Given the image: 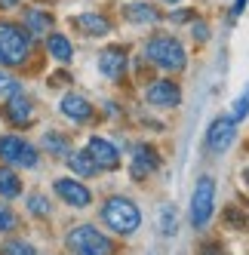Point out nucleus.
Listing matches in <instances>:
<instances>
[{"mask_svg": "<svg viewBox=\"0 0 249 255\" xmlns=\"http://www.w3.org/2000/svg\"><path fill=\"white\" fill-rule=\"evenodd\" d=\"M19 194H22V181H19V175H15L9 166H0V197L12 200V197H19Z\"/></svg>", "mask_w": 249, "mask_h": 255, "instance_id": "6ab92c4d", "label": "nucleus"}, {"mask_svg": "<svg viewBox=\"0 0 249 255\" xmlns=\"http://www.w3.org/2000/svg\"><path fill=\"white\" fill-rule=\"evenodd\" d=\"M46 49H49V56L56 59V62H71V56H74V46L68 43L65 34H49Z\"/></svg>", "mask_w": 249, "mask_h": 255, "instance_id": "a211bd4d", "label": "nucleus"}, {"mask_svg": "<svg viewBox=\"0 0 249 255\" xmlns=\"http://www.w3.org/2000/svg\"><path fill=\"white\" fill-rule=\"evenodd\" d=\"M212 209H216V181H212V175H200L191 197V225L203 228L212 218Z\"/></svg>", "mask_w": 249, "mask_h": 255, "instance_id": "39448f33", "label": "nucleus"}, {"mask_svg": "<svg viewBox=\"0 0 249 255\" xmlns=\"http://www.w3.org/2000/svg\"><path fill=\"white\" fill-rule=\"evenodd\" d=\"M3 120L12 123V126H19V129H25V126L34 123V105H31V99L22 93V89H19V93H12V96H6Z\"/></svg>", "mask_w": 249, "mask_h": 255, "instance_id": "6e6552de", "label": "nucleus"}, {"mask_svg": "<svg viewBox=\"0 0 249 255\" xmlns=\"http://www.w3.org/2000/svg\"><path fill=\"white\" fill-rule=\"evenodd\" d=\"M188 19H191V12H175L172 15V22H188Z\"/></svg>", "mask_w": 249, "mask_h": 255, "instance_id": "c756f323", "label": "nucleus"}, {"mask_svg": "<svg viewBox=\"0 0 249 255\" xmlns=\"http://www.w3.org/2000/svg\"><path fill=\"white\" fill-rule=\"evenodd\" d=\"M0 255H37V252H34V246L25 243V240H6L0 246Z\"/></svg>", "mask_w": 249, "mask_h": 255, "instance_id": "4be33fe9", "label": "nucleus"}, {"mask_svg": "<svg viewBox=\"0 0 249 255\" xmlns=\"http://www.w3.org/2000/svg\"><path fill=\"white\" fill-rule=\"evenodd\" d=\"M28 209H31L34 215H49V200L40 197V194H34V197L28 200Z\"/></svg>", "mask_w": 249, "mask_h": 255, "instance_id": "393cba45", "label": "nucleus"}, {"mask_svg": "<svg viewBox=\"0 0 249 255\" xmlns=\"http://www.w3.org/2000/svg\"><path fill=\"white\" fill-rule=\"evenodd\" d=\"M99 68H102V74L108 77V80H120L123 71H126V49L108 46V49L99 56Z\"/></svg>", "mask_w": 249, "mask_h": 255, "instance_id": "f8f14e48", "label": "nucleus"}, {"mask_svg": "<svg viewBox=\"0 0 249 255\" xmlns=\"http://www.w3.org/2000/svg\"><path fill=\"white\" fill-rule=\"evenodd\" d=\"M145 99L154 108H175V105L182 102V89H179V83H172V80H154L148 86Z\"/></svg>", "mask_w": 249, "mask_h": 255, "instance_id": "9d476101", "label": "nucleus"}, {"mask_svg": "<svg viewBox=\"0 0 249 255\" xmlns=\"http://www.w3.org/2000/svg\"><path fill=\"white\" fill-rule=\"evenodd\" d=\"M68 166L74 169L77 175H83V178H86V175H96V172H99V166L93 163V157L86 154V151H77V154L71 151V154H68Z\"/></svg>", "mask_w": 249, "mask_h": 255, "instance_id": "aec40b11", "label": "nucleus"}, {"mask_svg": "<svg viewBox=\"0 0 249 255\" xmlns=\"http://www.w3.org/2000/svg\"><path fill=\"white\" fill-rule=\"evenodd\" d=\"M123 15H126L129 22H135V25L160 22V12H157V6H151V3H129L126 9H123Z\"/></svg>", "mask_w": 249, "mask_h": 255, "instance_id": "dca6fc26", "label": "nucleus"}, {"mask_svg": "<svg viewBox=\"0 0 249 255\" xmlns=\"http://www.w3.org/2000/svg\"><path fill=\"white\" fill-rule=\"evenodd\" d=\"M86 154L93 157V163L99 169H117L120 166V154L114 148V141L102 138V135H93L90 141H86Z\"/></svg>", "mask_w": 249, "mask_h": 255, "instance_id": "1a4fd4ad", "label": "nucleus"}, {"mask_svg": "<svg viewBox=\"0 0 249 255\" xmlns=\"http://www.w3.org/2000/svg\"><path fill=\"white\" fill-rule=\"evenodd\" d=\"M102 222L108 225L114 234H132L141 225V212L126 197H108L102 203Z\"/></svg>", "mask_w": 249, "mask_h": 255, "instance_id": "f257e3e1", "label": "nucleus"}, {"mask_svg": "<svg viewBox=\"0 0 249 255\" xmlns=\"http://www.w3.org/2000/svg\"><path fill=\"white\" fill-rule=\"evenodd\" d=\"M43 151H49L52 157H68L71 154V144L62 132H46L43 135Z\"/></svg>", "mask_w": 249, "mask_h": 255, "instance_id": "412c9836", "label": "nucleus"}, {"mask_svg": "<svg viewBox=\"0 0 249 255\" xmlns=\"http://www.w3.org/2000/svg\"><path fill=\"white\" fill-rule=\"evenodd\" d=\"M28 52H31V34L19 25L0 19V65L15 68L28 59Z\"/></svg>", "mask_w": 249, "mask_h": 255, "instance_id": "f03ea898", "label": "nucleus"}, {"mask_svg": "<svg viewBox=\"0 0 249 255\" xmlns=\"http://www.w3.org/2000/svg\"><path fill=\"white\" fill-rule=\"evenodd\" d=\"M145 56L163 71H182L188 56H185V46L175 40V37H151L145 46Z\"/></svg>", "mask_w": 249, "mask_h": 255, "instance_id": "20e7f679", "label": "nucleus"}, {"mask_svg": "<svg viewBox=\"0 0 249 255\" xmlns=\"http://www.w3.org/2000/svg\"><path fill=\"white\" fill-rule=\"evenodd\" d=\"M160 166V154L151 144H138L132 151V178H148L151 172H157Z\"/></svg>", "mask_w": 249, "mask_h": 255, "instance_id": "ddd939ff", "label": "nucleus"}, {"mask_svg": "<svg viewBox=\"0 0 249 255\" xmlns=\"http://www.w3.org/2000/svg\"><path fill=\"white\" fill-rule=\"evenodd\" d=\"M56 194L65 200L68 206H77V209L90 206V200H93V191L86 188L83 181H77V178H59L56 181Z\"/></svg>", "mask_w": 249, "mask_h": 255, "instance_id": "9b49d317", "label": "nucleus"}, {"mask_svg": "<svg viewBox=\"0 0 249 255\" xmlns=\"http://www.w3.org/2000/svg\"><path fill=\"white\" fill-rule=\"evenodd\" d=\"M246 114H249V83H246V89H243V96L234 102V120L240 123V120H246Z\"/></svg>", "mask_w": 249, "mask_h": 255, "instance_id": "5701e85b", "label": "nucleus"}, {"mask_svg": "<svg viewBox=\"0 0 249 255\" xmlns=\"http://www.w3.org/2000/svg\"><path fill=\"white\" fill-rule=\"evenodd\" d=\"M243 181H246V185H249V169H246V172H243Z\"/></svg>", "mask_w": 249, "mask_h": 255, "instance_id": "2f4dec72", "label": "nucleus"}, {"mask_svg": "<svg viewBox=\"0 0 249 255\" xmlns=\"http://www.w3.org/2000/svg\"><path fill=\"white\" fill-rule=\"evenodd\" d=\"M246 9V0H234V6H231V15H234V19H237V15Z\"/></svg>", "mask_w": 249, "mask_h": 255, "instance_id": "cd10ccee", "label": "nucleus"}, {"mask_svg": "<svg viewBox=\"0 0 249 255\" xmlns=\"http://www.w3.org/2000/svg\"><path fill=\"white\" fill-rule=\"evenodd\" d=\"M68 249L74 255H114V243L93 225H77L68 231Z\"/></svg>", "mask_w": 249, "mask_h": 255, "instance_id": "7ed1b4c3", "label": "nucleus"}, {"mask_svg": "<svg viewBox=\"0 0 249 255\" xmlns=\"http://www.w3.org/2000/svg\"><path fill=\"white\" fill-rule=\"evenodd\" d=\"M12 6H19V0H0V9H12Z\"/></svg>", "mask_w": 249, "mask_h": 255, "instance_id": "c85d7f7f", "label": "nucleus"}, {"mask_svg": "<svg viewBox=\"0 0 249 255\" xmlns=\"http://www.w3.org/2000/svg\"><path fill=\"white\" fill-rule=\"evenodd\" d=\"M46 3H52V0H46Z\"/></svg>", "mask_w": 249, "mask_h": 255, "instance_id": "72a5a7b5", "label": "nucleus"}, {"mask_svg": "<svg viewBox=\"0 0 249 255\" xmlns=\"http://www.w3.org/2000/svg\"><path fill=\"white\" fill-rule=\"evenodd\" d=\"M0 160L6 166H25L34 169L37 166V148L22 135H0Z\"/></svg>", "mask_w": 249, "mask_h": 255, "instance_id": "423d86ee", "label": "nucleus"}, {"mask_svg": "<svg viewBox=\"0 0 249 255\" xmlns=\"http://www.w3.org/2000/svg\"><path fill=\"white\" fill-rule=\"evenodd\" d=\"M237 135V120L234 117H216L206 129V148L212 154H222L231 148V141Z\"/></svg>", "mask_w": 249, "mask_h": 255, "instance_id": "0eeeda50", "label": "nucleus"}, {"mask_svg": "<svg viewBox=\"0 0 249 255\" xmlns=\"http://www.w3.org/2000/svg\"><path fill=\"white\" fill-rule=\"evenodd\" d=\"M74 25H77L80 34H86V37H105V34L111 31V22L105 19V15H99V12H83V15H77Z\"/></svg>", "mask_w": 249, "mask_h": 255, "instance_id": "2eb2a0df", "label": "nucleus"}, {"mask_svg": "<svg viewBox=\"0 0 249 255\" xmlns=\"http://www.w3.org/2000/svg\"><path fill=\"white\" fill-rule=\"evenodd\" d=\"M194 34H197V40H203V37H206V28H203V25H197V28H194Z\"/></svg>", "mask_w": 249, "mask_h": 255, "instance_id": "7c9ffc66", "label": "nucleus"}, {"mask_svg": "<svg viewBox=\"0 0 249 255\" xmlns=\"http://www.w3.org/2000/svg\"><path fill=\"white\" fill-rule=\"evenodd\" d=\"M12 228H15V215H12V209L0 203V234H6V231H12Z\"/></svg>", "mask_w": 249, "mask_h": 255, "instance_id": "a878e982", "label": "nucleus"}, {"mask_svg": "<svg viewBox=\"0 0 249 255\" xmlns=\"http://www.w3.org/2000/svg\"><path fill=\"white\" fill-rule=\"evenodd\" d=\"M59 108H62V114L68 120H74V123H90L93 120V105L86 102L83 96H77V93H68Z\"/></svg>", "mask_w": 249, "mask_h": 255, "instance_id": "4468645a", "label": "nucleus"}, {"mask_svg": "<svg viewBox=\"0 0 249 255\" xmlns=\"http://www.w3.org/2000/svg\"><path fill=\"white\" fill-rule=\"evenodd\" d=\"M19 80L15 77H9L6 71H0V96H12V93H19Z\"/></svg>", "mask_w": 249, "mask_h": 255, "instance_id": "b1692460", "label": "nucleus"}, {"mask_svg": "<svg viewBox=\"0 0 249 255\" xmlns=\"http://www.w3.org/2000/svg\"><path fill=\"white\" fill-rule=\"evenodd\" d=\"M52 25V15L43 12V9H28L25 12V31L31 34V37H37V34H46Z\"/></svg>", "mask_w": 249, "mask_h": 255, "instance_id": "f3484780", "label": "nucleus"}, {"mask_svg": "<svg viewBox=\"0 0 249 255\" xmlns=\"http://www.w3.org/2000/svg\"><path fill=\"white\" fill-rule=\"evenodd\" d=\"M166 3H179V0H166Z\"/></svg>", "mask_w": 249, "mask_h": 255, "instance_id": "473e14b6", "label": "nucleus"}, {"mask_svg": "<svg viewBox=\"0 0 249 255\" xmlns=\"http://www.w3.org/2000/svg\"><path fill=\"white\" fill-rule=\"evenodd\" d=\"M160 228L166 234H175V206H166L163 215H160Z\"/></svg>", "mask_w": 249, "mask_h": 255, "instance_id": "bb28decb", "label": "nucleus"}]
</instances>
